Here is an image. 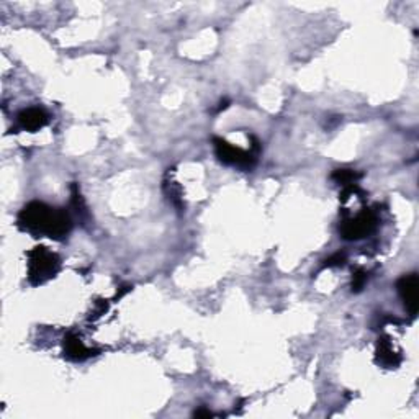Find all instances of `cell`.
Here are the masks:
<instances>
[{"mask_svg": "<svg viewBox=\"0 0 419 419\" xmlns=\"http://www.w3.org/2000/svg\"><path fill=\"white\" fill-rule=\"evenodd\" d=\"M28 282L32 285H43L58 275L61 259L56 252L45 246H38L28 252Z\"/></svg>", "mask_w": 419, "mask_h": 419, "instance_id": "7a4b0ae2", "label": "cell"}, {"mask_svg": "<svg viewBox=\"0 0 419 419\" xmlns=\"http://www.w3.org/2000/svg\"><path fill=\"white\" fill-rule=\"evenodd\" d=\"M17 221L20 229L48 236L54 241H63L72 229V220L68 210L50 207L43 202H30L25 205Z\"/></svg>", "mask_w": 419, "mask_h": 419, "instance_id": "6da1fadb", "label": "cell"}, {"mask_svg": "<svg viewBox=\"0 0 419 419\" xmlns=\"http://www.w3.org/2000/svg\"><path fill=\"white\" fill-rule=\"evenodd\" d=\"M194 416H196V418H212L213 416V413L212 411H208V409H196V411L194 413Z\"/></svg>", "mask_w": 419, "mask_h": 419, "instance_id": "5bb4252c", "label": "cell"}, {"mask_svg": "<svg viewBox=\"0 0 419 419\" xmlns=\"http://www.w3.org/2000/svg\"><path fill=\"white\" fill-rule=\"evenodd\" d=\"M165 192H167L169 200L172 202L174 207L178 210H183V200H182V192L181 187L176 182H165Z\"/></svg>", "mask_w": 419, "mask_h": 419, "instance_id": "30bf717a", "label": "cell"}, {"mask_svg": "<svg viewBox=\"0 0 419 419\" xmlns=\"http://www.w3.org/2000/svg\"><path fill=\"white\" fill-rule=\"evenodd\" d=\"M362 177V174L356 172V170L352 169H338L334 170L333 176H331V178H333L334 182H338L339 185H352V183H356L359 178Z\"/></svg>", "mask_w": 419, "mask_h": 419, "instance_id": "9c48e42d", "label": "cell"}, {"mask_svg": "<svg viewBox=\"0 0 419 419\" xmlns=\"http://www.w3.org/2000/svg\"><path fill=\"white\" fill-rule=\"evenodd\" d=\"M97 351H92L82 343L81 338L74 333H68L64 338V356L74 362H82L95 356Z\"/></svg>", "mask_w": 419, "mask_h": 419, "instance_id": "52a82bcc", "label": "cell"}, {"mask_svg": "<svg viewBox=\"0 0 419 419\" xmlns=\"http://www.w3.org/2000/svg\"><path fill=\"white\" fill-rule=\"evenodd\" d=\"M108 311V301L107 300H99L95 301V309L90 314V320H97V318L103 316Z\"/></svg>", "mask_w": 419, "mask_h": 419, "instance_id": "7c38bea8", "label": "cell"}, {"mask_svg": "<svg viewBox=\"0 0 419 419\" xmlns=\"http://www.w3.org/2000/svg\"><path fill=\"white\" fill-rule=\"evenodd\" d=\"M19 125L21 130L30 131V133H37L38 130L45 128L50 121V115L39 107H32V108H25L19 113Z\"/></svg>", "mask_w": 419, "mask_h": 419, "instance_id": "8992f818", "label": "cell"}, {"mask_svg": "<svg viewBox=\"0 0 419 419\" xmlns=\"http://www.w3.org/2000/svg\"><path fill=\"white\" fill-rule=\"evenodd\" d=\"M377 362L387 369H395L401 364V354L393 346L391 339L388 336H382L377 343Z\"/></svg>", "mask_w": 419, "mask_h": 419, "instance_id": "ba28073f", "label": "cell"}, {"mask_svg": "<svg viewBox=\"0 0 419 419\" xmlns=\"http://www.w3.org/2000/svg\"><path fill=\"white\" fill-rule=\"evenodd\" d=\"M213 144H215L216 157L220 163L226 165H233V167L251 170L257 163V154H259V141L252 136V146L251 151H244L241 147L234 146L221 138H213Z\"/></svg>", "mask_w": 419, "mask_h": 419, "instance_id": "3957f363", "label": "cell"}, {"mask_svg": "<svg viewBox=\"0 0 419 419\" xmlns=\"http://www.w3.org/2000/svg\"><path fill=\"white\" fill-rule=\"evenodd\" d=\"M378 225L377 213L372 210H362L356 216L346 218L339 226V233L347 241H357V239L367 238L372 234Z\"/></svg>", "mask_w": 419, "mask_h": 419, "instance_id": "277c9868", "label": "cell"}, {"mask_svg": "<svg viewBox=\"0 0 419 419\" xmlns=\"http://www.w3.org/2000/svg\"><path fill=\"white\" fill-rule=\"evenodd\" d=\"M131 285H123V287H120V292H116V296H115V300H120L121 296H125L126 294H128V292L131 290Z\"/></svg>", "mask_w": 419, "mask_h": 419, "instance_id": "9a60e30c", "label": "cell"}, {"mask_svg": "<svg viewBox=\"0 0 419 419\" xmlns=\"http://www.w3.org/2000/svg\"><path fill=\"white\" fill-rule=\"evenodd\" d=\"M367 278H369V274H367L364 269L354 270V272H352V283H351V288H352L354 294H359V292L364 290Z\"/></svg>", "mask_w": 419, "mask_h": 419, "instance_id": "8fae6325", "label": "cell"}, {"mask_svg": "<svg viewBox=\"0 0 419 419\" xmlns=\"http://www.w3.org/2000/svg\"><path fill=\"white\" fill-rule=\"evenodd\" d=\"M418 275L416 274H408L403 275L398 282H396V290H398V295L401 301H403L405 309L409 313V316H416L418 313Z\"/></svg>", "mask_w": 419, "mask_h": 419, "instance_id": "5b68a950", "label": "cell"}, {"mask_svg": "<svg viewBox=\"0 0 419 419\" xmlns=\"http://www.w3.org/2000/svg\"><path fill=\"white\" fill-rule=\"evenodd\" d=\"M346 264V254H343V252H336L334 256H331L329 259L326 260L325 267H339V265Z\"/></svg>", "mask_w": 419, "mask_h": 419, "instance_id": "4fadbf2b", "label": "cell"}]
</instances>
